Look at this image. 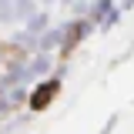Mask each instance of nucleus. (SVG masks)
Here are the masks:
<instances>
[{
    "label": "nucleus",
    "mask_w": 134,
    "mask_h": 134,
    "mask_svg": "<svg viewBox=\"0 0 134 134\" xmlns=\"http://www.w3.org/2000/svg\"><path fill=\"white\" fill-rule=\"evenodd\" d=\"M54 94H57V81H47V84H44V87H37V91H34V97H30V104H34V107H37V111H40V107H47L50 100H54Z\"/></svg>",
    "instance_id": "1"
}]
</instances>
